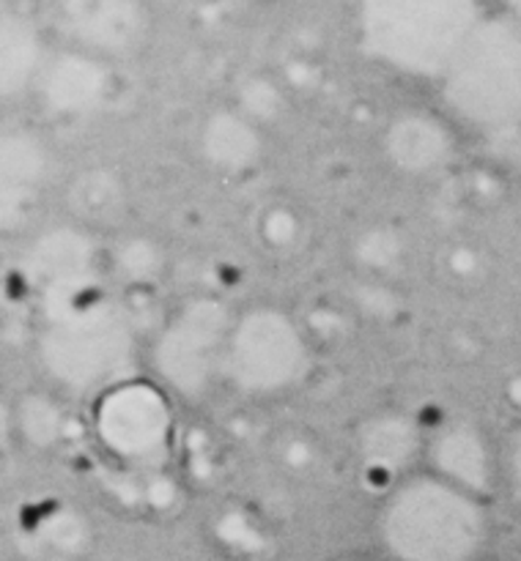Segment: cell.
<instances>
[{
    "label": "cell",
    "mask_w": 521,
    "mask_h": 561,
    "mask_svg": "<svg viewBox=\"0 0 521 561\" xmlns=\"http://www.w3.org/2000/svg\"><path fill=\"white\" fill-rule=\"evenodd\" d=\"M376 529L393 561H483L491 515L486 499L420 466L387 488Z\"/></svg>",
    "instance_id": "cell-1"
},
{
    "label": "cell",
    "mask_w": 521,
    "mask_h": 561,
    "mask_svg": "<svg viewBox=\"0 0 521 561\" xmlns=\"http://www.w3.org/2000/svg\"><path fill=\"white\" fill-rule=\"evenodd\" d=\"M38 362L60 389L102 394L132 378L135 332L113 301L91 294H71L53 310L38 334Z\"/></svg>",
    "instance_id": "cell-2"
},
{
    "label": "cell",
    "mask_w": 521,
    "mask_h": 561,
    "mask_svg": "<svg viewBox=\"0 0 521 561\" xmlns=\"http://www.w3.org/2000/svg\"><path fill=\"white\" fill-rule=\"evenodd\" d=\"M356 16L373 60L400 75L437 80L477 31L472 0H360Z\"/></svg>",
    "instance_id": "cell-3"
},
{
    "label": "cell",
    "mask_w": 521,
    "mask_h": 561,
    "mask_svg": "<svg viewBox=\"0 0 521 561\" xmlns=\"http://www.w3.org/2000/svg\"><path fill=\"white\" fill-rule=\"evenodd\" d=\"M310 373L305 329L283 307L252 305L234 312L223 351V381L247 398L294 392Z\"/></svg>",
    "instance_id": "cell-4"
},
{
    "label": "cell",
    "mask_w": 521,
    "mask_h": 561,
    "mask_svg": "<svg viewBox=\"0 0 521 561\" xmlns=\"http://www.w3.org/2000/svg\"><path fill=\"white\" fill-rule=\"evenodd\" d=\"M444 104L486 131L521 126V36L477 25L442 75Z\"/></svg>",
    "instance_id": "cell-5"
},
{
    "label": "cell",
    "mask_w": 521,
    "mask_h": 561,
    "mask_svg": "<svg viewBox=\"0 0 521 561\" xmlns=\"http://www.w3.org/2000/svg\"><path fill=\"white\" fill-rule=\"evenodd\" d=\"M234 312L214 296L181 301L151 345L157 381L181 398H203L223 381V351Z\"/></svg>",
    "instance_id": "cell-6"
},
{
    "label": "cell",
    "mask_w": 521,
    "mask_h": 561,
    "mask_svg": "<svg viewBox=\"0 0 521 561\" xmlns=\"http://www.w3.org/2000/svg\"><path fill=\"white\" fill-rule=\"evenodd\" d=\"M93 431L115 460L151 466L173 442V405L159 381L126 378L93 400Z\"/></svg>",
    "instance_id": "cell-7"
},
{
    "label": "cell",
    "mask_w": 521,
    "mask_h": 561,
    "mask_svg": "<svg viewBox=\"0 0 521 561\" xmlns=\"http://www.w3.org/2000/svg\"><path fill=\"white\" fill-rule=\"evenodd\" d=\"M53 5L75 47L97 58L132 53L146 36L143 0H53Z\"/></svg>",
    "instance_id": "cell-8"
},
{
    "label": "cell",
    "mask_w": 521,
    "mask_h": 561,
    "mask_svg": "<svg viewBox=\"0 0 521 561\" xmlns=\"http://www.w3.org/2000/svg\"><path fill=\"white\" fill-rule=\"evenodd\" d=\"M422 469L433 471L488 502L499 480V455L494 453L480 427L466 420H453L426 433Z\"/></svg>",
    "instance_id": "cell-9"
},
{
    "label": "cell",
    "mask_w": 521,
    "mask_h": 561,
    "mask_svg": "<svg viewBox=\"0 0 521 561\" xmlns=\"http://www.w3.org/2000/svg\"><path fill=\"white\" fill-rule=\"evenodd\" d=\"M356 455L371 474L387 480V488L417 469L426 447V431L415 416L398 409L373 411L354 433Z\"/></svg>",
    "instance_id": "cell-10"
},
{
    "label": "cell",
    "mask_w": 521,
    "mask_h": 561,
    "mask_svg": "<svg viewBox=\"0 0 521 561\" xmlns=\"http://www.w3.org/2000/svg\"><path fill=\"white\" fill-rule=\"evenodd\" d=\"M453 151V131L433 115H398L384 131V153H387L389 164L406 175L439 173L448 168Z\"/></svg>",
    "instance_id": "cell-11"
},
{
    "label": "cell",
    "mask_w": 521,
    "mask_h": 561,
    "mask_svg": "<svg viewBox=\"0 0 521 561\" xmlns=\"http://www.w3.org/2000/svg\"><path fill=\"white\" fill-rule=\"evenodd\" d=\"M36 88L58 113H88L107 91V60L75 47L58 58H47Z\"/></svg>",
    "instance_id": "cell-12"
},
{
    "label": "cell",
    "mask_w": 521,
    "mask_h": 561,
    "mask_svg": "<svg viewBox=\"0 0 521 561\" xmlns=\"http://www.w3.org/2000/svg\"><path fill=\"white\" fill-rule=\"evenodd\" d=\"M47 64L42 31L16 11L0 14V99H14L36 88Z\"/></svg>",
    "instance_id": "cell-13"
},
{
    "label": "cell",
    "mask_w": 521,
    "mask_h": 561,
    "mask_svg": "<svg viewBox=\"0 0 521 561\" xmlns=\"http://www.w3.org/2000/svg\"><path fill=\"white\" fill-rule=\"evenodd\" d=\"M44 175V153L31 137H0V197H27Z\"/></svg>",
    "instance_id": "cell-14"
},
{
    "label": "cell",
    "mask_w": 521,
    "mask_h": 561,
    "mask_svg": "<svg viewBox=\"0 0 521 561\" xmlns=\"http://www.w3.org/2000/svg\"><path fill=\"white\" fill-rule=\"evenodd\" d=\"M71 201L86 222L113 225L118 222L126 208V192L113 173L91 170L71 186Z\"/></svg>",
    "instance_id": "cell-15"
},
{
    "label": "cell",
    "mask_w": 521,
    "mask_h": 561,
    "mask_svg": "<svg viewBox=\"0 0 521 561\" xmlns=\"http://www.w3.org/2000/svg\"><path fill=\"white\" fill-rule=\"evenodd\" d=\"M11 420L14 436H22L36 447H47L60 433V411L49 398H25L11 411Z\"/></svg>",
    "instance_id": "cell-16"
},
{
    "label": "cell",
    "mask_w": 521,
    "mask_h": 561,
    "mask_svg": "<svg viewBox=\"0 0 521 561\" xmlns=\"http://www.w3.org/2000/svg\"><path fill=\"white\" fill-rule=\"evenodd\" d=\"M499 480H505L510 496L521 502V425L510 431L502 453H499Z\"/></svg>",
    "instance_id": "cell-17"
},
{
    "label": "cell",
    "mask_w": 521,
    "mask_h": 561,
    "mask_svg": "<svg viewBox=\"0 0 521 561\" xmlns=\"http://www.w3.org/2000/svg\"><path fill=\"white\" fill-rule=\"evenodd\" d=\"M483 561H486V559H483Z\"/></svg>",
    "instance_id": "cell-18"
}]
</instances>
